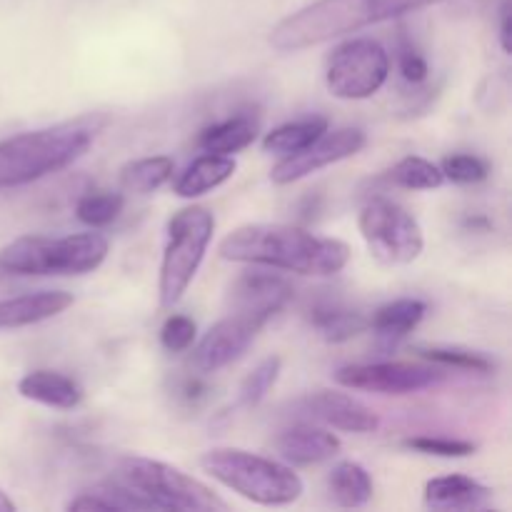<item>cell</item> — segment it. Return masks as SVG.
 Returning <instances> with one entry per match:
<instances>
[{"mask_svg": "<svg viewBox=\"0 0 512 512\" xmlns=\"http://www.w3.org/2000/svg\"><path fill=\"white\" fill-rule=\"evenodd\" d=\"M215 233V215L203 205L178 210L168 223L163 263H160L158 295L163 308H173L188 293L203 265Z\"/></svg>", "mask_w": 512, "mask_h": 512, "instance_id": "obj_6", "label": "cell"}, {"mask_svg": "<svg viewBox=\"0 0 512 512\" xmlns=\"http://www.w3.org/2000/svg\"><path fill=\"white\" fill-rule=\"evenodd\" d=\"M235 168H238V163L233 160V155H200L198 160H193L178 175V180L173 185V193L180 195V198H200V195L228 183L235 175Z\"/></svg>", "mask_w": 512, "mask_h": 512, "instance_id": "obj_20", "label": "cell"}, {"mask_svg": "<svg viewBox=\"0 0 512 512\" xmlns=\"http://www.w3.org/2000/svg\"><path fill=\"white\" fill-rule=\"evenodd\" d=\"M425 313H428V305H425L423 300L400 298L375 310L373 318L368 320V328L373 330L378 343L383 345L385 350H390L418 328L420 320L425 318Z\"/></svg>", "mask_w": 512, "mask_h": 512, "instance_id": "obj_18", "label": "cell"}, {"mask_svg": "<svg viewBox=\"0 0 512 512\" xmlns=\"http://www.w3.org/2000/svg\"><path fill=\"white\" fill-rule=\"evenodd\" d=\"M255 135H258V123L250 115H233V118L208 125L198 135V148L203 153L233 155L248 148Z\"/></svg>", "mask_w": 512, "mask_h": 512, "instance_id": "obj_21", "label": "cell"}, {"mask_svg": "<svg viewBox=\"0 0 512 512\" xmlns=\"http://www.w3.org/2000/svg\"><path fill=\"white\" fill-rule=\"evenodd\" d=\"M358 228L370 253L385 265H408L425 248L423 228L413 213L388 198H373L358 215Z\"/></svg>", "mask_w": 512, "mask_h": 512, "instance_id": "obj_8", "label": "cell"}, {"mask_svg": "<svg viewBox=\"0 0 512 512\" xmlns=\"http://www.w3.org/2000/svg\"><path fill=\"white\" fill-rule=\"evenodd\" d=\"M405 448L435 458H468L475 453V445L458 438H438V435H418V438L405 440Z\"/></svg>", "mask_w": 512, "mask_h": 512, "instance_id": "obj_31", "label": "cell"}, {"mask_svg": "<svg viewBox=\"0 0 512 512\" xmlns=\"http://www.w3.org/2000/svg\"><path fill=\"white\" fill-rule=\"evenodd\" d=\"M293 300V285L278 275L248 273L233 285L230 303L235 310H248V313L260 315L263 320H270L278 315L285 305Z\"/></svg>", "mask_w": 512, "mask_h": 512, "instance_id": "obj_14", "label": "cell"}, {"mask_svg": "<svg viewBox=\"0 0 512 512\" xmlns=\"http://www.w3.org/2000/svg\"><path fill=\"white\" fill-rule=\"evenodd\" d=\"M398 68H400V75H403V80H408V83L413 85L428 80V73H430V65L428 60H425V55L420 53V50L415 48L405 35H400Z\"/></svg>", "mask_w": 512, "mask_h": 512, "instance_id": "obj_33", "label": "cell"}, {"mask_svg": "<svg viewBox=\"0 0 512 512\" xmlns=\"http://www.w3.org/2000/svg\"><path fill=\"white\" fill-rule=\"evenodd\" d=\"M118 480L143 495L155 510H230V505L218 498L208 485L160 460L123 458L118 465Z\"/></svg>", "mask_w": 512, "mask_h": 512, "instance_id": "obj_7", "label": "cell"}, {"mask_svg": "<svg viewBox=\"0 0 512 512\" xmlns=\"http://www.w3.org/2000/svg\"><path fill=\"white\" fill-rule=\"evenodd\" d=\"M445 380V373L435 365L403 363V360H390V363H363L345 365L335 373V383L348 390H365V393L380 395H410L420 390L435 388Z\"/></svg>", "mask_w": 512, "mask_h": 512, "instance_id": "obj_10", "label": "cell"}, {"mask_svg": "<svg viewBox=\"0 0 512 512\" xmlns=\"http://www.w3.org/2000/svg\"><path fill=\"white\" fill-rule=\"evenodd\" d=\"M313 325L328 343H348L368 330V318L355 310L318 308L313 310Z\"/></svg>", "mask_w": 512, "mask_h": 512, "instance_id": "obj_25", "label": "cell"}, {"mask_svg": "<svg viewBox=\"0 0 512 512\" xmlns=\"http://www.w3.org/2000/svg\"><path fill=\"white\" fill-rule=\"evenodd\" d=\"M175 173V163L168 155H153V158H140L123 165L120 170V183L128 193L150 195L163 188Z\"/></svg>", "mask_w": 512, "mask_h": 512, "instance_id": "obj_24", "label": "cell"}, {"mask_svg": "<svg viewBox=\"0 0 512 512\" xmlns=\"http://www.w3.org/2000/svg\"><path fill=\"white\" fill-rule=\"evenodd\" d=\"M195 338H198V328L188 315H170L160 328V343L168 353H185L193 348Z\"/></svg>", "mask_w": 512, "mask_h": 512, "instance_id": "obj_32", "label": "cell"}, {"mask_svg": "<svg viewBox=\"0 0 512 512\" xmlns=\"http://www.w3.org/2000/svg\"><path fill=\"white\" fill-rule=\"evenodd\" d=\"M300 408L305 415L320 420L343 433H373L378 430L380 420L368 405L355 400L348 393H335V390H318L300 400Z\"/></svg>", "mask_w": 512, "mask_h": 512, "instance_id": "obj_13", "label": "cell"}, {"mask_svg": "<svg viewBox=\"0 0 512 512\" xmlns=\"http://www.w3.org/2000/svg\"><path fill=\"white\" fill-rule=\"evenodd\" d=\"M340 438L315 425H293L275 440V450L290 465H318L333 460L340 453Z\"/></svg>", "mask_w": 512, "mask_h": 512, "instance_id": "obj_15", "label": "cell"}, {"mask_svg": "<svg viewBox=\"0 0 512 512\" xmlns=\"http://www.w3.org/2000/svg\"><path fill=\"white\" fill-rule=\"evenodd\" d=\"M368 138L363 130L358 128H340L328 133L325 130L318 140L308 145V148L298 150L293 155H285L273 170H270V180L275 185H290L295 180H303L308 175L318 173V170L328 168V165L340 163L345 158H353L365 148Z\"/></svg>", "mask_w": 512, "mask_h": 512, "instance_id": "obj_12", "label": "cell"}, {"mask_svg": "<svg viewBox=\"0 0 512 512\" xmlns=\"http://www.w3.org/2000/svg\"><path fill=\"white\" fill-rule=\"evenodd\" d=\"M103 125V118L90 115L0 140V190L35 183L73 165L88 153Z\"/></svg>", "mask_w": 512, "mask_h": 512, "instance_id": "obj_3", "label": "cell"}, {"mask_svg": "<svg viewBox=\"0 0 512 512\" xmlns=\"http://www.w3.org/2000/svg\"><path fill=\"white\" fill-rule=\"evenodd\" d=\"M125 208V195L113 190H90L75 203V218L88 228H105L115 223Z\"/></svg>", "mask_w": 512, "mask_h": 512, "instance_id": "obj_26", "label": "cell"}, {"mask_svg": "<svg viewBox=\"0 0 512 512\" xmlns=\"http://www.w3.org/2000/svg\"><path fill=\"white\" fill-rule=\"evenodd\" d=\"M330 495L340 508H363L373 500V478L355 460H343L328 478Z\"/></svg>", "mask_w": 512, "mask_h": 512, "instance_id": "obj_22", "label": "cell"}, {"mask_svg": "<svg viewBox=\"0 0 512 512\" xmlns=\"http://www.w3.org/2000/svg\"><path fill=\"white\" fill-rule=\"evenodd\" d=\"M200 468L220 485L265 508H283L300 500L305 485L290 465L238 448H213L200 455Z\"/></svg>", "mask_w": 512, "mask_h": 512, "instance_id": "obj_4", "label": "cell"}, {"mask_svg": "<svg viewBox=\"0 0 512 512\" xmlns=\"http://www.w3.org/2000/svg\"><path fill=\"white\" fill-rule=\"evenodd\" d=\"M110 253L103 233H73L65 238L23 235L0 250L3 275H85L98 270Z\"/></svg>", "mask_w": 512, "mask_h": 512, "instance_id": "obj_5", "label": "cell"}, {"mask_svg": "<svg viewBox=\"0 0 512 512\" xmlns=\"http://www.w3.org/2000/svg\"><path fill=\"white\" fill-rule=\"evenodd\" d=\"M73 305V295L63 290H38L0 300V330L28 328L65 313Z\"/></svg>", "mask_w": 512, "mask_h": 512, "instance_id": "obj_16", "label": "cell"}, {"mask_svg": "<svg viewBox=\"0 0 512 512\" xmlns=\"http://www.w3.org/2000/svg\"><path fill=\"white\" fill-rule=\"evenodd\" d=\"M435 3L443 0H315L280 20L270 30V45L280 53H298Z\"/></svg>", "mask_w": 512, "mask_h": 512, "instance_id": "obj_2", "label": "cell"}, {"mask_svg": "<svg viewBox=\"0 0 512 512\" xmlns=\"http://www.w3.org/2000/svg\"><path fill=\"white\" fill-rule=\"evenodd\" d=\"M218 253L230 263L263 265L298 275H335L350 260V248L343 240L320 238L283 223L243 225L220 243Z\"/></svg>", "mask_w": 512, "mask_h": 512, "instance_id": "obj_1", "label": "cell"}, {"mask_svg": "<svg viewBox=\"0 0 512 512\" xmlns=\"http://www.w3.org/2000/svg\"><path fill=\"white\" fill-rule=\"evenodd\" d=\"M280 368H283V360H280L278 355H270V358L260 360L258 368H255L253 373L243 380V385H240L238 403L243 405V408H255V405L263 403L265 395H268L270 390H273V385L278 383Z\"/></svg>", "mask_w": 512, "mask_h": 512, "instance_id": "obj_28", "label": "cell"}, {"mask_svg": "<svg viewBox=\"0 0 512 512\" xmlns=\"http://www.w3.org/2000/svg\"><path fill=\"white\" fill-rule=\"evenodd\" d=\"M18 393L25 400L48 405L55 410H73L83 403V388L78 380L70 375L58 373V370H33L25 378H20Z\"/></svg>", "mask_w": 512, "mask_h": 512, "instance_id": "obj_17", "label": "cell"}, {"mask_svg": "<svg viewBox=\"0 0 512 512\" xmlns=\"http://www.w3.org/2000/svg\"><path fill=\"white\" fill-rule=\"evenodd\" d=\"M325 130H328V118L325 115H310V118L295 120V123H285L265 135L263 150L265 153H275L285 158V155H293L298 150L308 148Z\"/></svg>", "mask_w": 512, "mask_h": 512, "instance_id": "obj_23", "label": "cell"}, {"mask_svg": "<svg viewBox=\"0 0 512 512\" xmlns=\"http://www.w3.org/2000/svg\"><path fill=\"white\" fill-rule=\"evenodd\" d=\"M265 323L268 320H263L260 315L233 308L230 315L218 320L195 345L193 368L198 373H218L225 365L235 363L253 345L255 335L263 330Z\"/></svg>", "mask_w": 512, "mask_h": 512, "instance_id": "obj_11", "label": "cell"}, {"mask_svg": "<svg viewBox=\"0 0 512 512\" xmlns=\"http://www.w3.org/2000/svg\"><path fill=\"white\" fill-rule=\"evenodd\" d=\"M500 48L503 53H510V0H503L500 8Z\"/></svg>", "mask_w": 512, "mask_h": 512, "instance_id": "obj_35", "label": "cell"}, {"mask_svg": "<svg viewBox=\"0 0 512 512\" xmlns=\"http://www.w3.org/2000/svg\"><path fill=\"white\" fill-rule=\"evenodd\" d=\"M390 75V55L378 40L353 38L333 50L325 70L330 95L340 100L373 98Z\"/></svg>", "mask_w": 512, "mask_h": 512, "instance_id": "obj_9", "label": "cell"}, {"mask_svg": "<svg viewBox=\"0 0 512 512\" xmlns=\"http://www.w3.org/2000/svg\"><path fill=\"white\" fill-rule=\"evenodd\" d=\"M13 510H15V503L5 495V490L0 488V512H13Z\"/></svg>", "mask_w": 512, "mask_h": 512, "instance_id": "obj_36", "label": "cell"}, {"mask_svg": "<svg viewBox=\"0 0 512 512\" xmlns=\"http://www.w3.org/2000/svg\"><path fill=\"white\" fill-rule=\"evenodd\" d=\"M493 495L488 485L468 475H443L425 483V505L433 510H473Z\"/></svg>", "mask_w": 512, "mask_h": 512, "instance_id": "obj_19", "label": "cell"}, {"mask_svg": "<svg viewBox=\"0 0 512 512\" xmlns=\"http://www.w3.org/2000/svg\"><path fill=\"white\" fill-rule=\"evenodd\" d=\"M420 358L430 360L435 365L455 370H468V373H490L495 368L493 360L483 353L465 348H415Z\"/></svg>", "mask_w": 512, "mask_h": 512, "instance_id": "obj_29", "label": "cell"}, {"mask_svg": "<svg viewBox=\"0 0 512 512\" xmlns=\"http://www.w3.org/2000/svg\"><path fill=\"white\" fill-rule=\"evenodd\" d=\"M440 170H443V178L450 180V183L475 185L488 180L490 163L485 158H480V155L455 153V155H448V158L440 163Z\"/></svg>", "mask_w": 512, "mask_h": 512, "instance_id": "obj_30", "label": "cell"}, {"mask_svg": "<svg viewBox=\"0 0 512 512\" xmlns=\"http://www.w3.org/2000/svg\"><path fill=\"white\" fill-rule=\"evenodd\" d=\"M178 395L188 405H198L200 400L208 398V385H205L200 378H185L183 383H180Z\"/></svg>", "mask_w": 512, "mask_h": 512, "instance_id": "obj_34", "label": "cell"}, {"mask_svg": "<svg viewBox=\"0 0 512 512\" xmlns=\"http://www.w3.org/2000/svg\"><path fill=\"white\" fill-rule=\"evenodd\" d=\"M390 180L405 190H435L445 183L440 165L418 158V155H408L395 163V168L390 170Z\"/></svg>", "mask_w": 512, "mask_h": 512, "instance_id": "obj_27", "label": "cell"}]
</instances>
